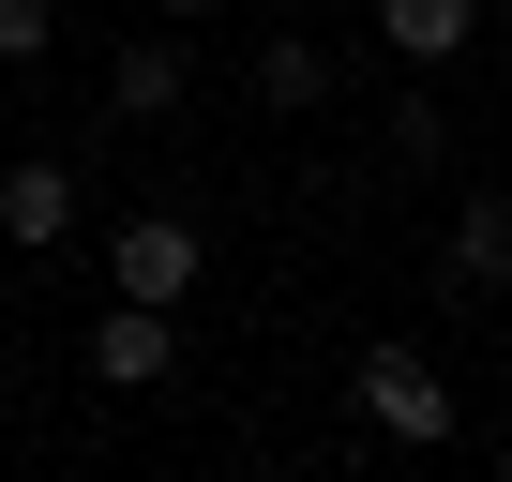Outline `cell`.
<instances>
[{"label":"cell","mask_w":512,"mask_h":482,"mask_svg":"<svg viewBox=\"0 0 512 482\" xmlns=\"http://www.w3.org/2000/svg\"><path fill=\"white\" fill-rule=\"evenodd\" d=\"M347 392H362V422H377V437H407V452H437V437L467 422V407H452V377H437L422 347H362V377H347Z\"/></svg>","instance_id":"obj_1"},{"label":"cell","mask_w":512,"mask_h":482,"mask_svg":"<svg viewBox=\"0 0 512 482\" xmlns=\"http://www.w3.org/2000/svg\"><path fill=\"white\" fill-rule=\"evenodd\" d=\"M196 272H211V241H196L181 211H121V241H106V287H121V302H166V317H181Z\"/></svg>","instance_id":"obj_2"},{"label":"cell","mask_w":512,"mask_h":482,"mask_svg":"<svg viewBox=\"0 0 512 482\" xmlns=\"http://www.w3.org/2000/svg\"><path fill=\"white\" fill-rule=\"evenodd\" d=\"M61 226H76V166H61V151H16V166H0V241L46 257Z\"/></svg>","instance_id":"obj_3"},{"label":"cell","mask_w":512,"mask_h":482,"mask_svg":"<svg viewBox=\"0 0 512 482\" xmlns=\"http://www.w3.org/2000/svg\"><path fill=\"white\" fill-rule=\"evenodd\" d=\"M181 91H196L181 31H121V61H106V106H121V121H181Z\"/></svg>","instance_id":"obj_4"},{"label":"cell","mask_w":512,"mask_h":482,"mask_svg":"<svg viewBox=\"0 0 512 482\" xmlns=\"http://www.w3.org/2000/svg\"><path fill=\"white\" fill-rule=\"evenodd\" d=\"M91 377H106V392H151V377H181V332H166V302H106V332H91Z\"/></svg>","instance_id":"obj_5"},{"label":"cell","mask_w":512,"mask_h":482,"mask_svg":"<svg viewBox=\"0 0 512 482\" xmlns=\"http://www.w3.org/2000/svg\"><path fill=\"white\" fill-rule=\"evenodd\" d=\"M437 287H452V302H497V287H512V196H467V211H452Z\"/></svg>","instance_id":"obj_6"},{"label":"cell","mask_w":512,"mask_h":482,"mask_svg":"<svg viewBox=\"0 0 512 482\" xmlns=\"http://www.w3.org/2000/svg\"><path fill=\"white\" fill-rule=\"evenodd\" d=\"M256 106H287V121L332 106V46L317 31H256Z\"/></svg>","instance_id":"obj_7"},{"label":"cell","mask_w":512,"mask_h":482,"mask_svg":"<svg viewBox=\"0 0 512 482\" xmlns=\"http://www.w3.org/2000/svg\"><path fill=\"white\" fill-rule=\"evenodd\" d=\"M467 31H482V0H377V46L392 61H452Z\"/></svg>","instance_id":"obj_8"},{"label":"cell","mask_w":512,"mask_h":482,"mask_svg":"<svg viewBox=\"0 0 512 482\" xmlns=\"http://www.w3.org/2000/svg\"><path fill=\"white\" fill-rule=\"evenodd\" d=\"M377 151H392V166H452V106H437V91H392Z\"/></svg>","instance_id":"obj_9"},{"label":"cell","mask_w":512,"mask_h":482,"mask_svg":"<svg viewBox=\"0 0 512 482\" xmlns=\"http://www.w3.org/2000/svg\"><path fill=\"white\" fill-rule=\"evenodd\" d=\"M46 46H61V0H0V61H16V76H31Z\"/></svg>","instance_id":"obj_10"},{"label":"cell","mask_w":512,"mask_h":482,"mask_svg":"<svg viewBox=\"0 0 512 482\" xmlns=\"http://www.w3.org/2000/svg\"><path fill=\"white\" fill-rule=\"evenodd\" d=\"M151 16H166V31H181V16H226V0H151Z\"/></svg>","instance_id":"obj_11"}]
</instances>
